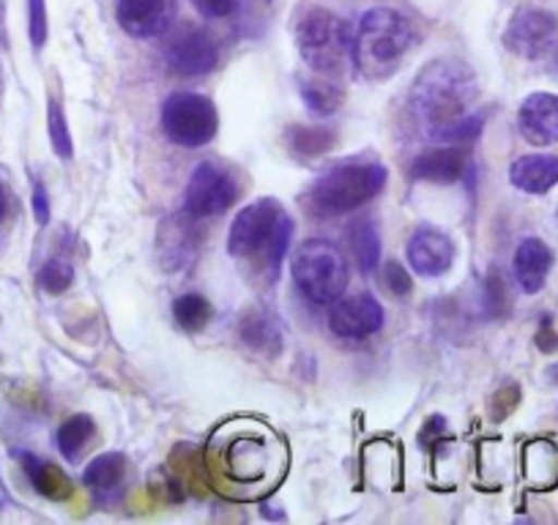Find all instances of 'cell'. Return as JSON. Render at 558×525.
Listing matches in <instances>:
<instances>
[{"label":"cell","instance_id":"1","mask_svg":"<svg viewBox=\"0 0 558 525\" xmlns=\"http://www.w3.org/2000/svg\"><path fill=\"white\" fill-rule=\"evenodd\" d=\"M476 77L465 63L441 61L427 63L413 80L408 110L418 135L444 146H460L482 135L485 115L476 112Z\"/></svg>","mask_w":558,"mask_h":525},{"label":"cell","instance_id":"2","mask_svg":"<svg viewBox=\"0 0 558 525\" xmlns=\"http://www.w3.org/2000/svg\"><path fill=\"white\" fill-rule=\"evenodd\" d=\"M293 239V222L274 197L250 203L235 213L228 235V252L235 260H255L260 257L268 282H277L279 266Z\"/></svg>","mask_w":558,"mask_h":525},{"label":"cell","instance_id":"3","mask_svg":"<svg viewBox=\"0 0 558 525\" xmlns=\"http://www.w3.org/2000/svg\"><path fill=\"white\" fill-rule=\"evenodd\" d=\"M416 28L397 9H369L362 14L353 34V63L369 80H384L400 69L402 58L413 50Z\"/></svg>","mask_w":558,"mask_h":525},{"label":"cell","instance_id":"4","mask_svg":"<svg viewBox=\"0 0 558 525\" xmlns=\"http://www.w3.org/2000/svg\"><path fill=\"white\" fill-rule=\"evenodd\" d=\"M384 164L373 162H348L340 168H331L329 173L320 175L304 195V208L313 217L329 219L351 213L380 195L386 186Z\"/></svg>","mask_w":558,"mask_h":525},{"label":"cell","instance_id":"5","mask_svg":"<svg viewBox=\"0 0 558 525\" xmlns=\"http://www.w3.org/2000/svg\"><path fill=\"white\" fill-rule=\"evenodd\" d=\"M296 45L304 63L318 77L340 80L345 77L353 63V30L342 17L329 9H310L296 28Z\"/></svg>","mask_w":558,"mask_h":525},{"label":"cell","instance_id":"6","mask_svg":"<svg viewBox=\"0 0 558 525\" xmlns=\"http://www.w3.org/2000/svg\"><path fill=\"white\" fill-rule=\"evenodd\" d=\"M293 280L313 304H335L348 288L345 255L331 241L310 239L293 255Z\"/></svg>","mask_w":558,"mask_h":525},{"label":"cell","instance_id":"7","mask_svg":"<svg viewBox=\"0 0 558 525\" xmlns=\"http://www.w3.org/2000/svg\"><path fill=\"white\" fill-rule=\"evenodd\" d=\"M165 135L184 148H201L217 137L219 112L208 96L179 90L162 107Z\"/></svg>","mask_w":558,"mask_h":525},{"label":"cell","instance_id":"8","mask_svg":"<svg viewBox=\"0 0 558 525\" xmlns=\"http://www.w3.org/2000/svg\"><path fill=\"white\" fill-rule=\"evenodd\" d=\"M239 200V184L233 173L214 162H201L192 170L184 192V213L192 219L219 217Z\"/></svg>","mask_w":558,"mask_h":525},{"label":"cell","instance_id":"9","mask_svg":"<svg viewBox=\"0 0 558 525\" xmlns=\"http://www.w3.org/2000/svg\"><path fill=\"white\" fill-rule=\"evenodd\" d=\"M558 36V17L547 9H523L512 17L504 45L520 58H539L553 47Z\"/></svg>","mask_w":558,"mask_h":525},{"label":"cell","instance_id":"10","mask_svg":"<svg viewBox=\"0 0 558 525\" xmlns=\"http://www.w3.org/2000/svg\"><path fill=\"white\" fill-rule=\"evenodd\" d=\"M170 69L184 77H201L219 63V47L214 36L203 28H184L165 47Z\"/></svg>","mask_w":558,"mask_h":525},{"label":"cell","instance_id":"11","mask_svg":"<svg viewBox=\"0 0 558 525\" xmlns=\"http://www.w3.org/2000/svg\"><path fill=\"white\" fill-rule=\"evenodd\" d=\"M384 326V307L369 293L337 298L329 313V329L345 340H367Z\"/></svg>","mask_w":558,"mask_h":525},{"label":"cell","instance_id":"12","mask_svg":"<svg viewBox=\"0 0 558 525\" xmlns=\"http://www.w3.org/2000/svg\"><path fill=\"white\" fill-rule=\"evenodd\" d=\"M175 0H118V23L134 39H157L173 28Z\"/></svg>","mask_w":558,"mask_h":525},{"label":"cell","instance_id":"13","mask_svg":"<svg viewBox=\"0 0 558 525\" xmlns=\"http://www.w3.org/2000/svg\"><path fill=\"white\" fill-rule=\"evenodd\" d=\"M408 262L416 274L427 280L444 277L454 262L452 239L436 228H418L408 241Z\"/></svg>","mask_w":558,"mask_h":525},{"label":"cell","instance_id":"14","mask_svg":"<svg viewBox=\"0 0 558 525\" xmlns=\"http://www.w3.org/2000/svg\"><path fill=\"white\" fill-rule=\"evenodd\" d=\"M520 135L536 148L558 143V96L531 94L518 112Z\"/></svg>","mask_w":558,"mask_h":525},{"label":"cell","instance_id":"15","mask_svg":"<svg viewBox=\"0 0 558 525\" xmlns=\"http://www.w3.org/2000/svg\"><path fill=\"white\" fill-rule=\"evenodd\" d=\"M465 173H469V159L460 146H444L418 154L408 168V175L413 181H430V184H454Z\"/></svg>","mask_w":558,"mask_h":525},{"label":"cell","instance_id":"16","mask_svg":"<svg viewBox=\"0 0 558 525\" xmlns=\"http://www.w3.org/2000/svg\"><path fill=\"white\" fill-rule=\"evenodd\" d=\"M553 269V252L542 239H523L514 249V277H518L520 291L536 296L545 288L547 274Z\"/></svg>","mask_w":558,"mask_h":525},{"label":"cell","instance_id":"17","mask_svg":"<svg viewBox=\"0 0 558 525\" xmlns=\"http://www.w3.org/2000/svg\"><path fill=\"white\" fill-rule=\"evenodd\" d=\"M509 181L525 195H545L558 184V157L550 154L520 157L509 170Z\"/></svg>","mask_w":558,"mask_h":525},{"label":"cell","instance_id":"18","mask_svg":"<svg viewBox=\"0 0 558 525\" xmlns=\"http://www.w3.org/2000/svg\"><path fill=\"white\" fill-rule=\"evenodd\" d=\"M17 457L25 476H28L39 496L50 498V501H63V498L72 496V481H69V476L58 465L47 463V460L36 457L31 452H17Z\"/></svg>","mask_w":558,"mask_h":525},{"label":"cell","instance_id":"19","mask_svg":"<svg viewBox=\"0 0 558 525\" xmlns=\"http://www.w3.org/2000/svg\"><path fill=\"white\" fill-rule=\"evenodd\" d=\"M239 334L244 340V345L252 347L255 353L277 356L282 351V329H279V320L271 313H263V309L246 313L241 318Z\"/></svg>","mask_w":558,"mask_h":525},{"label":"cell","instance_id":"20","mask_svg":"<svg viewBox=\"0 0 558 525\" xmlns=\"http://www.w3.org/2000/svg\"><path fill=\"white\" fill-rule=\"evenodd\" d=\"M123 474H126V457L118 452H107L99 454V457L85 468L83 485L88 487V490H94L96 498H110L112 492L121 487Z\"/></svg>","mask_w":558,"mask_h":525},{"label":"cell","instance_id":"21","mask_svg":"<svg viewBox=\"0 0 558 525\" xmlns=\"http://www.w3.org/2000/svg\"><path fill=\"white\" fill-rule=\"evenodd\" d=\"M348 244H351L353 257H356L359 269L364 274H373L380 262V233L373 222L367 219H359L348 228Z\"/></svg>","mask_w":558,"mask_h":525},{"label":"cell","instance_id":"22","mask_svg":"<svg viewBox=\"0 0 558 525\" xmlns=\"http://www.w3.org/2000/svg\"><path fill=\"white\" fill-rule=\"evenodd\" d=\"M94 438H96L94 419L85 414H77L72 416V419L63 422L61 430H58V449H61V454L69 460V463H77Z\"/></svg>","mask_w":558,"mask_h":525},{"label":"cell","instance_id":"23","mask_svg":"<svg viewBox=\"0 0 558 525\" xmlns=\"http://www.w3.org/2000/svg\"><path fill=\"white\" fill-rule=\"evenodd\" d=\"M299 94L315 115H331V112L340 110L342 99H345L337 85H331L326 77H318V74L313 80H299Z\"/></svg>","mask_w":558,"mask_h":525},{"label":"cell","instance_id":"24","mask_svg":"<svg viewBox=\"0 0 558 525\" xmlns=\"http://www.w3.org/2000/svg\"><path fill=\"white\" fill-rule=\"evenodd\" d=\"M335 132L331 129H318V126H291L286 132V146L291 148L296 157L313 159L320 154L329 151L335 146Z\"/></svg>","mask_w":558,"mask_h":525},{"label":"cell","instance_id":"25","mask_svg":"<svg viewBox=\"0 0 558 525\" xmlns=\"http://www.w3.org/2000/svg\"><path fill=\"white\" fill-rule=\"evenodd\" d=\"M173 318L184 331H203L214 318V307L201 293H184L173 302Z\"/></svg>","mask_w":558,"mask_h":525},{"label":"cell","instance_id":"26","mask_svg":"<svg viewBox=\"0 0 558 525\" xmlns=\"http://www.w3.org/2000/svg\"><path fill=\"white\" fill-rule=\"evenodd\" d=\"M47 129H50L52 151H56L61 159H72L74 157L72 132H69L66 112H63V107L58 105L56 99H50V105H47Z\"/></svg>","mask_w":558,"mask_h":525},{"label":"cell","instance_id":"27","mask_svg":"<svg viewBox=\"0 0 558 525\" xmlns=\"http://www.w3.org/2000/svg\"><path fill=\"white\" fill-rule=\"evenodd\" d=\"M39 285L50 296H61L74 285V269L66 260H47L39 271Z\"/></svg>","mask_w":558,"mask_h":525},{"label":"cell","instance_id":"28","mask_svg":"<svg viewBox=\"0 0 558 525\" xmlns=\"http://www.w3.org/2000/svg\"><path fill=\"white\" fill-rule=\"evenodd\" d=\"M28 30L31 45L41 50L47 41V7L45 0H28Z\"/></svg>","mask_w":558,"mask_h":525},{"label":"cell","instance_id":"29","mask_svg":"<svg viewBox=\"0 0 558 525\" xmlns=\"http://www.w3.org/2000/svg\"><path fill=\"white\" fill-rule=\"evenodd\" d=\"M384 282H386V291L395 293V296H408V293H411V288H413L411 274H408L405 266H402V262H397V260L386 262Z\"/></svg>","mask_w":558,"mask_h":525},{"label":"cell","instance_id":"30","mask_svg":"<svg viewBox=\"0 0 558 525\" xmlns=\"http://www.w3.org/2000/svg\"><path fill=\"white\" fill-rule=\"evenodd\" d=\"M507 298H504V277L501 271H490V277H487V307L493 309V313H498V309H507Z\"/></svg>","mask_w":558,"mask_h":525},{"label":"cell","instance_id":"31","mask_svg":"<svg viewBox=\"0 0 558 525\" xmlns=\"http://www.w3.org/2000/svg\"><path fill=\"white\" fill-rule=\"evenodd\" d=\"M536 347H539L542 353L558 351V334H556V329H553L550 315H545V318L539 320V331H536Z\"/></svg>","mask_w":558,"mask_h":525},{"label":"cell","instance_id":"32","mask_svg":"<svg viewBox=\"0 0 558 525\" xmlns=\"http://www.w3.org/2000/svg\"><path fill=\"white\" fill-rule=\"evenodd\" d=\"M195 7L201 9L206 17L222 20V17H230V14L235 12V0H195Z\"/></svg>","mask_w":558,"mask_h":525},{"label":"cell","instance_id":"33","mask_svg":"<svg viewBox=\"0 0 558 525\" xmlns=\"http://www.w3.org/2000/svg\"><path fill=\"white\" fill-rule=\"evenodd\" d=\"M34 217L39 224L50 222V195H47V186L41 181L34 184Z\"/></svg>","mask_w":558,"mask_h":525},{"label":"cell","instance_id":"34","mask_svg":"<svg viewBox=\"0 0 558 525\" xmlns=\"http://www.w3.org/2000/svg\"><path fill=\"white\" fill-rule=\"evenodd\" d=\"M0 45L9 47V30H7V0H0Z\"/></svg>","mask_w":558,"mask_h":525},{"label":"cell","instance_id":"35","mask_svg":"<svg viewBox=\"0 0 558 525\" xmlns=\"http://www.w3.org/2000/svg\"><path fill=\"white\" fill-rule=\"evenodd\" d=\"M7 213H9V190L7 184L0 181V222L7 219Z\"/></svg>","mask_w":558,"mask_h":525},{"label":"cell","instance_id":"36","mask_svg":"<svg viewBox=\"0 0 558 525\" xmlns=\"http://www.w3.org/2000/svg\"><path fill=\"white\" fill-rule=\"evenodd\" d=\"M550 72L558 77V45L553 47V52H550Z\"/></svg>","mask_w":558,"mask_h":525},{"label":"cell","instance_id":"37","mask_svg":"<svg viewBox=\"0 0 558 525\" xmlns=\"http://www.w3.org/2000/svg\"><path fill=\"white\" fill-rule=\"evenodd\" d=\"M244 3H263V7H268L271 0H235V9H241V7H244Z\"/></svg>","mask_w":558,"mask_h":525},{"label":"cell","instance_id":"38","mask_svg":"<svg viewBox=\"0 0 558 525\" xmlns=\"http://www.w3.org/2000/svg\"><path fill=\"white\" fill-rule=\"evenodd\" d=\"M556 380H558V369H556Z\"/></svg>","mask_w":558,"mask_h":525}]
</instances>
